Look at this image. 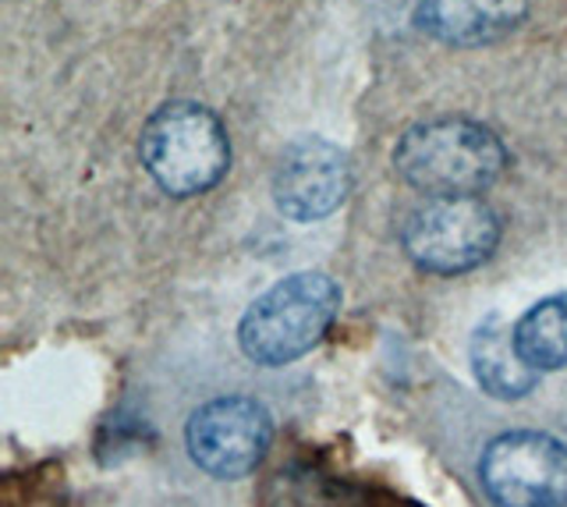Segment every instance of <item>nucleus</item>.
<instances>
[{"instance_id": "f257e3e1", "label": "nucleus", "mask_w": 567, "mask_h": 507, "mask_svg": "<svg viewBox=\"0 0 567 507\" xmlns=\"http://www.w3.org/2000/svg\"><path fill=\"white\" fill-rule=\"evenodd\" d=\"M394 167L422 196H483L501 182L507 149L472 117H430L412 125L394 149Z\"/></svg>"}, {"instance_id": "f03ea898", "label": "nucleus", "mask_w": 567, "mask_h": 507, "mask_svg": "<svg viewBox=\"0 0 567 507\" xmlns=\"http://www.w3.org/2000/svg\"><path fill=\"white\" fill-rule=\"evenodd\" d=\"M337 312L341 288L319 270H301L277 281L270 291L245 309L238 323V344L256 365H288L309 355L327 338Z\"/></svg>"}, {"instance_id": "7ed1b4c3", "label": "nucleus", "mask_w": 567, "mask_h": 507, "mask_svg": "<svg viewBox=\"0 0 567 507\" xmlns=\"http://www.w3.org/2000/svg\"><path fill=\"white\" fill-rule=\"evenodd\" d=\"M138 156L150 178L174 199H188L224 182L230 143L220 117L203 103H164L138 135Z\"/></svg>"}, {"instance_id": "20e7f679", "label": "nucleus", "mask_w": 567, "mask_h": 507, "mask_svg": "<svg viewBox=\"0 0 567 507\" xmlns=\"http://www.w3.org/2000/svg\"><path fill=\"white\" fill-rule=\"evenodd\" d=\"M401 245L425 273H468L483 267L501 245V217L483 196L430 199L404 220Z\"/></svg>"}, {"instance_id": "39448f33", "label": "nucleus", "mask_w": 567, "mask_h": 507, "mask_svg": "<svg viewBox=\"0 0 567 507\" xmlns=\"http://www.w3.org/2000/svg\"><path fill=\"white\" fill-rule=\"evenodd\" d=\"M478 483L496 507H567V444L539 430L493 436Z\"/></svg>"}, {"instance_id": "423d86ee", "label": "nucleus", "mask_w": 567, "mask_h": 507, "mask_svg": "<svg viewBox=\"0 0 567 507\" xmlns=\"http://www.w3.org/2000/svg\"><path fill=\"white\" fill-rule=\"evenodd\" d=\"M192 462L213 479H241L266 458L274 444V418L262 401L224 394L192 412L185 426Z\"/></svg>"}, {"instance_id": "0eeeda50", "label": "nucleus", "mask_w": 567, "mask_h": 507, "mask_svg": "<svg viewBox=\"0 0 567 507\" xmlns=\"http://www.w3.org/2000/svg\"><path fill=\"white\" fill-rule=\"evenodd\" d=\"M354 174L344 149L327 138H298L280 153L274 203L288 220L312 224L337 214L351 196Z\"/></svg>"}, {"instance_id": "6e6552de", "label": "nucleus", "mask_w": 567, "mask_h": 507, "mask_svg": "<svg viewBox=\"0 0 567 507\" xmlns=\"http://www.w3.org/2000/svg\"><path fill=\"white\" fill-rule=\"evenodd\" d=\"M528 0H415V25L447 46H489L525 22Z\"/></svg>"}, {"instance_id": "1a4fd4ad", "label": "nucleus", "mask_w": 567, "mask_h": 507, "mask_svg": "<svg viewBox=\"0 0 567 507\" xmlns=\"http://www.w3.org/2000/svg\"><path fill=\"white\" fill-rule=\"evenodd\" d=\"M472 370L478 387L501 401H518L539 383V373L518 355L514 330H507L501 317L478 323L472 338Z\"/></svg>"}, {"instance_id": "9d476101", "label": "nucleus", "mask_w": 567, "mask_h": 507, "mask_svg": "<svg viewBox=\"0 0 567 507\" xmlns=\"http://www.w3.org/2000/svg\"><path fill=\"white\" fill-rule=\"evenodd\" d=\"M514 348L536 373L567 370V291L536 302L514 323Z\"/></svg>"}]
</instances>
